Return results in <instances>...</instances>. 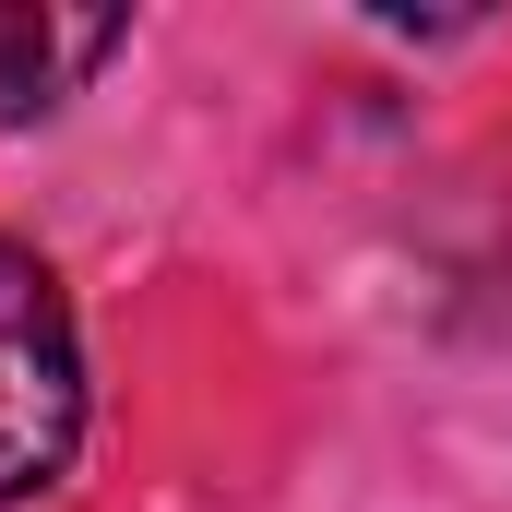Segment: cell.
Listing matches in <instances>:
<instances>
[{"label":"cell","mask_w":512,"mask_h":512,"mask_svg":"<svg viewBox=\"0 0 512 512\" xmlns=\"http://www.w3.org/2000/svg\"><path fill=\"white\" fill-rule=\"evenodd\" d=\"M84 453V334L48 251L0 227V512L48 501Z\"/></svg>","instance_id":"6da1fadb"},{"label":"cell","mask_w":512,"mask_h":512,"mask_svg":"<svg viewBox=\"0 0 512 512\" xmlns=\"http://www.w3.org/2000/svg\"><path fill=\"white\" fill-rule=\"evenodd\" d=\"M120 36L131 12H0V120H48Z\"/></svg>","instance_id":"7a4b0ae2"}]
</instances>
